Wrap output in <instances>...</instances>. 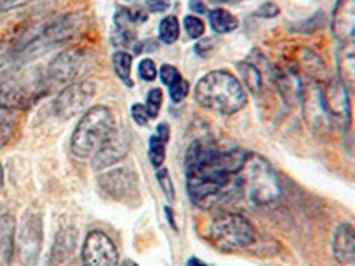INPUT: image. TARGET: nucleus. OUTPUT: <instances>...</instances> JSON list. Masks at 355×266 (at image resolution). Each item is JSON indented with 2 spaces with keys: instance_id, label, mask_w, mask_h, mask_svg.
Segmentation results:
<instances>
[{
  "instance_id": "nucleus-1",
  "label": "nucleus",
  "mask_w": 355,
  "mask_h": 266,
  "mask_svg": "<svg viewBox=\"0 0 355 266\" xmlns=\"http://www.w3.org/2000/svg\"><path fill=\"white\" fill-rule=\"evenodd\" d=\"M242 148L220 150L211 139H198L185 153L187 192L201 210H210L227 201L242 188V170L249 160Z\"/></svg>"
},
{
  "instance_id": "nucleus-2",
  "label": "nucleus",
  "mask_w": 355,
  "mask_h": 266,
  "mask_svg": "<svg viewBox=\"0 0 355 266\" xmlns=\"http://www.w3.org/2000/svg\"><path fill=\"white\" fill-rule=\"evenodd\" d=\"M196 101L214 112L231 116L247 105V93L239 78L230 71H211L196 84Z\"/></svg>"
},
{
  "instance_id": "nucleus-3",
  "label": "nucleus",
  "mask_w": 355,
  "mask_h": 266,
  "mask_svg": "<svg viewBox=\"0 0 355 266\" xmlns=\"http://www.w3.org/2000/svg\"><path fill=\"white\" fill-rule=\"evenodd\" d=\"M116 130V117L109 107H91L85 110L71 135L73 154L78 158H93Z\"/></svg>"
},
{
  "instance_id": "nucleus-4",
  "label": "nucleus",
  "mask_w": 355,
  "mask_h": 266,
  "mask_svg": "<svg viewBox=\"0 0 355 266\" xmlns=\"http://www.w3.org/2000/svg\"><path fill=\"white\" fill-rule=\"evenodd\" d=\"M205 236L220 252H236L256 242V229L243 215L220 211L206 224Z\"/></svg>"
},
{
  "instance_id": "nucleus-5",
  "label": "nucleus",
  "mask_w": 355,
  "mask_h": 266,
  "mask_svg": "<svg viewBox=\"0 0 355 266\" xmlns=\"http://www.w3.org/2000/svg\"><path fill=\"white\" fill-rule=\"evenodd\" d=\"M242 174V188L254 206H274L283 195L279 174L265 158L250 153Z\"/></svg>"
},
{
  "instance_id": "nucleus-6",
  "label": "nucleus",
  "mask_w": 355,
  "mask_h": 266,
  "mask_svg": "<svg viewBox=\"0 0 355 266\" xmlns=\"http://www.w3.org/2000/svg\"><path fill=\"white\" fill-rule=\"evenodd\" d=\"M43 247V217L37 208H28L21 215L17 231V249L21 266H37Z\"/></svg>"
},
{
  "instance_id": "nucleus-7",
  "label": "nucleus",
  "mask_w": 355,
  "mask_h": 266,
  "mask_svg": "<svg viewBox=\"0 0 355 266\" xmlns=\"http://www.w3.org/2000/svg\"><path fill=\"white\" fill-rule=\"evenodd\" d=\"M322 103L331 125L347 132L352 125L350 93L338 77L325 78L322 82Z\"/></svg>"
},
{
  "instance_id": "nucleus-8",
  "label": "nucleus",
  "mask_w": 355,
  "mask_h": 266,
  "mask_svg": "<svg viewBox=\"0 0 355 266\" xmlns=\"http://www.w3.org/2000/svg\"><path fill=\"white\" fill-rule=\"evenodd\" d=\"M85 25H87V18L82 12H71V15H66V17L55 18L49 25H44L33 39L25 41L21 44L24 46L21 50H27L33 44H55L68 41L71 37L78 36L85 28Z\"/></svg>"
},
{
  "instance_id": "nucleus-9",
  "label": "nucleus",
  "mask_w": 355,
  "mask_h": 266,
  "mask_svg": "<svg viewBox=\"0 0 355 266\" xmlns=\"http://www.w3.org/2000/svg\"><path fill=\"white\" fill-rule=\"evenodd\" d=\"M96 93V85L93 82L82 80L69 84L53 100V114L61 119H73L84 112Z\"/></svg>"
},
{
  "instance_id": "nucleus-10",
  "label": "nucleus",
  "mask_w": 355,
  "mask_h": 266,
  "mask_svg": "<svg viewBox=\"0 0 355 266\" xmlns=\"http://www.w3.org/2000/svg\"><path fill=\"white\" fill-rule=\"evenodd\" d=\"M119 252L109 234L89 231L82 243V266H117Z\"/></svg>"
},
{
  "instance_id": "nucleus-11",
  "label": "nucleus",
  "mask_w": 355,
  "mask_h": 266,
  "mask_svg": "<svg viewBox=\"0 0 355 266\" xmlns=\"http://www.w3.org/2000/svg\"><path fill=\"white\" fill-rule=\"evenodd\" d=\"M139 177L132 167L110 169L98 177V186L105 195L116 201H126L137 190Z\"/></svg>"
},
{
  "instance_id": "nucleus-12",
  "label": "nucleus",
  "mask_w": 355,
  "mask_h": 266,
  "mask_svg": "<svg viewBox=\"0 0 355 266\" xmlns=\"http://www.w3.org/2000/svg\"><path fill=\"white\" fill-rule=\"evenodd\" d=\"M91 59L80 48H68L50 62L49 75L57 82H71L87 71Z\"/></svg>"
},
{
  "instance_id": "nucleus-13",
  "label": "nucleus",
  "mask_w": 355,
  "mask_h": 266,
  "mask_svg": "<svg viewBox=\"0 0 355 266\" xmlns=\"http://www.w3.org/2000/svg\"><path fill=\"white\" fill-rule=\"evenodd\" d=\"M331 30L339 44L355 43V0H338L331 18Z\"/></svg>"
},
{
  "instance_id": "nucleus-14",
  "label": "nucleus",
  "mask_w": 355,
  "mask_h": 266,
  "mask_svg": "<svg viewBox=\"0 0 355 266\" xmlns=\"http://www.w3.org/2000/svg\"><path fill=\"white\" fill-rule=\"evenodd\" d=\"M130 150V139L128 133L121 132V130H116L112 133V137L101 145V150L98 151L93 157V169L94 170H105L109 167L116 166L123 158L128 154Z\"/></svg>"
},
{
  "instance_id": "nucleus-15",
  "label": "nucleus",
  "mask_w": 355,
  "mask_h": 266,
  "mask_svg": "<svg viewBox=\"0 0 355 266\" xmlns=\"http://www.w3.org/2000/svg\"><path fill=\"white\" fill-rule=\"evenodd\" d=\"M332 254L339 265H355V227L339 224L332 236Z\"/></svg>"
},
{
  "instance_id": "nucleus-16",
  "label": "nucleus",
  "mask_w": 355,
  "mask_h": 266,
  "mask_svg": "<svg viewBox=\"0 0 355 266\" xmlns=\"http://www.w3.org/2000/svg\"><path fill=\"white\" fill-rule=\"evenodd\" d=\"M17 249V222L11 213H0V266H11Z\"/></svg>"
},
{
  "instance_id": "nucleus-17",
  "label": "nucleus",
  "mask_w": 355,
  "mask_h": 266,
  "mask_svg": "<svg viewBox=\"0 0 355 266\" xmlns=\"http://www.w3.org/2000/svg\"><path fill=\"white\" fill-rule=\"evenodd\" d=\"M338 78L348 93L355 96V43L339 44Z\"/></svg>"
},
{
  "instance_id": "nucleus-18",
  "label": "nucleus",
  "mask_w": 355,
  "mask_h": 266,
  "mask_svg": "<svg viewBox=\"0 0 355 266\" xmlns=\"http://www.w3.org/2000/svg\"><path fill=\"white\" fill-rule=\"evenodd\" d=\"M169 141V125L160 123L157 132L150 137V150H148V157H150L151 166L160 169L162 163L166 161V145Z\"/></svg>"
},
{
  "instance_id": "nucleus-19",
  "label": "nucleus",
  "mask_w": 355,
  "mask_h": 266,
  "mask_svg": "<svg viewBox=\"0 0 355 266\" xmlns=\"http://www.w3.org/2000/svg\"><path fill=\"white\" fill-rule=\"evenodd\" d=\"M236 69H239L240 77H242V82L245 84L247 91H250L252 94L261 93L263 73L254 62H239V64H236Z\"/></svg>"
},
{
  "instance_id": "nucleus-20",
  "label": "nucleus",
  "mask_w": 355,
  "mask_h": 266,
  "mask_svg": "<svg viewBox=\"0 0 355 266\" xmlns=\"http://www.w3.org/2000/svg\"><path fill=\"white\" fill-rule=\"evenodd\" d=\"M73 249H75V233L71 229H62L57 236L55 247L52 250L53 265H61L66 259H69Z\"/></svg>"
},
{
  "instance_id": "nucleus-21",
  "label": "nucleus",
  "mask_w": 355,
  "mask_h": 266,
  "mask_svg": "<svg viewBox=\"0 0 355 266\" xmlns=\"http://www.w3.org/2000/svg\"><path fill=\"white\" fill-rule=\"evenodd\" d=\"M210 27L217 34L233 33L239 28V20L226 9H214L210 11Z\"/></svg>"
},
{
  "instance_id": "nucleus-22",
  "label": "nucleus",
  "mask_w": 355,
  "mask_h": 266,
  "mask_svg": "<svg viewBox=\"0 0 355 266\" xmlns=\"http://www.w3.org/2000/svg\"><path fill=\"white\" fill-rule=\"evenodd\" d=\"M17 130V110L0 105V150L11 141Z\"/></svg>"
},
{
  "instance_id": "nucleus-23",
  "label": "nucleus",
  "mask_w": 355,
  "mask_h": 266,
  "mask_svg": "<svg viewBox=\"0 0 355 266\" xmlns=\"http://www.w3.org/2000/svg\"><path fill=\"white\" fill-rule=\"evenodd\" d=\"M112 66L116 75L119 77V80L125 85H128V87H132L133 82L132 77H130V73H132V55L119 50V52H116L112 55Z\"/></svg>"
},
{
  "instance_id": "nucleus-24",
  "label": "nucleus",
  "mask_w": 355,
  "mask_h": 266,
  "mask_svg": "<svg viewBox=\"0 0 355 266\" xmlns=\"http://www.w3.org/2000/svg\"><path fill=\"white\" fill-rule=\"evenodd\" d=\"M110 41H112L114 46L117 48H128V46H135L137 44V36L133 33L132 27H123V25H114L112 36H110Z\"/></svg>"
},
{
  "instance_id": "nucleus-25",
  "label": "nucleus",
  "mask_w": 355,
  "mask_h": 266,
  "mask_svg": "<svg viewBox=\"0 0 355 266\" xmlns=\"http://www.w3.org/2000/svg\"><path fill=\"white\" fill-rule=\"evenodd\" d=\"M158 33H160L162 43L173 44L176 43L178 37H180V21L176 17H166L160 21V27H158Z\"/></svg>"
},
{
  "instance_id": "nucleus-26",
  "label": "nucleus",
  "mask_w": 355,
  "mask_h": 266,
  "mask_svg": "<svg viewBox=\"0 0 355 266\" xmlns=\"http://www.w3.org/2000/svg\"><path fill=\"white\" fill-rule=\"evenodd\" d=\"M183 27H185L187 34H189L192 39H199L206 30L205 21H202L199 17H192V15L185 17V20H183Z\"/></svg>"
},
{
  "instance_id": "nucleus-27",
  "label": "nucleus",
  "mask_w": 355,
  "mask_h": 266,
  "mask_svg": "<svg viewBox=\"0 0 355 266\" xmlns=\"http://www.w3.org/2000/svg\"><path fill=\"white\" fill-rule=\"evenodd\" d=\"M162 101H164V94H162L160 89H151L150 93H148V100H146V110H148L151 119H155L160 114Z\"/></svg>"
},
{
  "instance_id": "nucleus-28",
  "label": "nucleus",
  "mask_w": 355,
  "mask_h": 266,
  "mask_svg": "<svg viewBox=\"0 0 355 266\" xmlns=\"http://www.w3.org/2000/svg\"><path fill=\"white\" fill-rule=\"evenodd\" d=\"M157 179H158V183H160L162 192L166 194V197L169 199V202H174V199H176V194H174L173 179H171L167 169H158L157 170Z\"/></svg>"
},
{
  "instance_id": "nucleus-29",
  "label": "nucleus",
  "mask_w": 355,
  "mask_h": 266,
  "mask_svg": "<svg viewBox=\"0 0 355 266\" xmlns=\"http://www.w3.org/2000/svg\"><path fill=\"white\" fill-rule=\"evenodd\" d=\"M189 91H190V84L185 80V78H182V80H178L176 84L169 87L171 100H173L174 103H182V101L189 96Z\"/></svg>"
},
{
  "instance_id": "nucleus-30",
  "label": "nucleus",
  "mask_w": 355,
  "mask_h": 266,
  "mask_svg": "<svg viewBox=\"0 0 355 266\" xmlns=\"http://www.w3.org/2000/svg\"><path fill=\"white\" fill-rule=\"evenodd\" d=\"M160 78L167 87H171V85L176 84L178 80H182L183 77H182V73L178 71V68H174V66L171 64H164L160 68Z\"/></svg>"
},
{
  "instance_id": "nucleus-31",
  "label": "nucleus",
  "mask_w": 355,
  "mask_h": 266,
  "mask_svg": "<svg viewBox=\"0 0 355 266\" xmlns=\"http://www.w3.org/2000/svg\"><path fill=\"white\" fill-rule=\"evenodd\" d=\"M139 75H141L142 80L146 82L155 80V78H157V66H155V62L151 61V59L141 61V64H139Z\"/></svg>"
},
{
  "instance_id": "nucleus-32",
  "label": "nucleus",
  "mask_w": 355,
  "mask_h": 266,
  "mask_svg": "<svg viewBox=\"0 0 355 266\" xmlns=\"http://www.w3.org/2000/svg\"><path fill=\"white\" fill-rule=\"evenodd\" d=\"M132 117L135 119V123L141 126L148 125V121L151 119L148 110H146V105H141V103H135V105L132 107Z\"/></svg>"
},
{
  "instance_id": "nucleus-33",
  "label": "nucleus",
  "mask_w": 355,
  "mask_h": 266,
  "mask_svg": "<svg viewBox=\"0 0 355 266\" xmlns=\"http://www.w3.org/2000/svg\"><path fill=\"white\" fill-rule=\"evenodd\" d=\"M279 15V8L274 4V2H266L263 4L258 11L254 12V17L258 18H275Z\"/></svg>"
},
{
  "instance_id": "nucleus-34",
  "label": "nucleus",
  "mask_w": 355,
  "mask_h": 266,
  "mask_svg": "<svg viewBox=\"0 0 355 266\" xmlns=\"http://www.w3.org/2000/svg\"><path fill=\"white\" fill-rule=\"evenodd\" d=\"M31 2H34V0H0V12L21 8V6L31 4Z\"/></svg>"
},
{
  "instance_id": "nucleus-35",
  "label": "nucleus",
  "mask_w": 355,
  "mask_h": 266,
  "mask_svg": "<svg viewBox=\"0 0 355 266\" xmlns=\"http://www.w3.org/2000/svg\"><path fill=\"white\" fill-rule=\"evenodd\" d=\"M146 6H148L151 12H162L169 8L167 0H146Z\"/></svg>"
},
{
  "instance_id": "nucleus-36",
  "label": "nucleus",
  "mask_w": 355,
  "mask_h": 266,
  "mask_svg": "<svg viewBox=\"0 0 355 266\" xmlns=\"http://www.w3.org/2000/svg\"><path fill=\"white\" fill-rule=\"evenodd\" d=\"M2 188H4V169H2V163H0V194H2Z\"/></svg>"
},
{
  "instance_id": "nucleus-37",
  "label": "nucleus",
  "mask_w": 355,
  "mask_h": 266,
  "mask_svg": "<svg viewBox=\"0 0 355 266\" xmlns=\"http://www.w3.org/2000/svg\"><path fill=\"white\" fill-rule=\"evenodd\" d=\"M201 2H198V0H196V2H194V0H192V4H190V8H192V9H198V11H205V8H201Z\"/></svg>"
},
{
  "instance_id": "nucleus-38",
  "label": "nucleus",
  "mask_w": 355,
  "mask_h": 266,
  "mask_svg": "<svg viewBox=\"0 0 355 266\" xmlns=\"http://www.w3.org/2000/svg\"><path fill=\"white\" fill-rule=\"evenodd\" d=\"M189 266H205V265H202V263L199 261L198 258H192V259H190V261H189Z\"/></svg>"
},
{
  "instance_id": "nucleus-39",
  "label": "nucleus",
  "mask_w": 355,
  "mask_h": 266,
  "mask_svg": "<svg viewBox=\"0 0 355 266\" xmlns=\"http://www.w3.org/2000/svg\"><path fill=\"white\" fill-rule=\"evenodd\" d=\"M121 266H139V265L135 261H132V259H125Z\"/></svg>"
},
{
  "instance_id": "nucleus-40",
  "label": "nucleus",
  "mask_w": 355,
  "mask_h": 266,
  "mask_svg": "<svg viewBox=\"0 0 355 266\" xmlns=\"http://www.w3.org/2000/svg\"><path fill=\"white\" fill-rule=\"evenodd\" d=\"M61 266H82V263H80V265H78V263H73V261H64V263H61Z\"/></svg>"
},
{
  "instance_id": "nucleus-41",
  "label": "nucleus",
  "mask_w": 355,
  "mask_h": 266,
  "mask_svg": "<svg viewBox=\"0 0 355 266\" xmlns=\"http://www.w3.org/2000/svg\"><path fill=\"white\" fill-rule=\"evenodd\" d=\"M217 2H222V4H227V2H231V0H217Z\"/></svg>"
}]
</instances>
